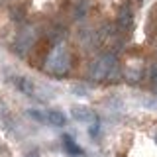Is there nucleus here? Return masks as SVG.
<instances>
[{"instance_id": "1", "label": "nucleus", "mask_w": 157, "mask_h": 157, "mask_svg": "<svg viewBox=\"0 0 157 157\" xmlns=\"http://www.w3.org/2000/svg\"><path fill=\"white\" fill-rule=\"evenodd\" d=\"M45 73L51 77H65L73 69V55L65 45H55L45 57Z\"/></svg>"}, {"instance_id": "2", "label": "nucleus", "mask_w": 157, "mask_h": 157, "mask_svg": "<svg viewBox=\"0 0 157 157\" xmlns=\"http://www.w3.org/2000/svg\"><path fill=\"white\" fill-rule=\"evenodd\" d=\"M90 77L94 81H116L120 77V65L114 53H104L90 65Z\"/></svg>"}, {"instance_id": "3", "label": "nucleus", "mask_w": 157, "mask_h": 157, "mask_svg": "<svg viewBox=\"0 0 157 157\" xmlns=\"http://www.w3.org/2000/svg\"><path fill=\"white\" fill-rule=\"evenodd\" d=\"M71 116H73V120L85 122V124L96 120V114H94V112H92L88 106H73V108H71Z\"/></svg>"}, {"instance_id": "4", "label": "nucleus", "mask_w": 157, "mask_h": 157, "mask_svg": "<svg viewBox=\"0 0 157 157\" xmlns=\"http://www.w3.org/2000/svg\"><path fill=\"white\" fill-rule=\"evenodd\" d=\"M14 85H16L18 90L24 92L26 96H36L37 94V86L33 85L29 78H26V77H14Z\"/></svg>"}, {"instance_id": "5", "label": "nucleus", "mask_w": 157, "mask_h": 157, "mask_svg": "<svg viewBox=\"0 0 157 157\" xmlns=\"http://www.w3.org/2000/svg\"><path fill=\"white\" fill-rule=\"evenodd\" d=\"M118 26H120V29H132V26H134V14H132L130 6H122L120 8V14H118Z\"/></svg>"}, {"instance_id": "6", "label": "nucleus", "mask_w": 157, "mask_h": 157, "mask_svg": "<svg viewBox=\"0 0 157 157\" xmlns=\"http://www.w3.org/2000/svg\"><path fill=\"white\" fill-rule=\"evenodd\" d=\"M61 140H63V147H65V151H67L69 155H82V153H85V151H82V147L78 145L69 134H65Z\"/></svg>"}, {"instance_id": "7", "label": "nucleus", "mask_w": 157, "mask_h": 157, "mask_svg": "<svg viewBox=\"0 0 157 157\" xmlns=\"http://www.w3.org/2000/svg\"><path fill=\"white\" fill-rule=\"evenodd\" d=\"M47 122L55 128H63L67 124V116L63 114L61 110H49L47 112Z\"/></svg>"}, {"instance_id": "8", "label": "nucleus", "mask_w": 157, "mask_h": 157, "mask_svg": "<svg viewBox=\"0 0 157 157\" xmlns=\"http://www.w3.org/2000/svg\"><path fill=\"white\" fill-rule=\"evenodd\" d=\"M149 85H151V90L157 94V63L149 67Z\"/></svg>"}, {"instance_id": "9", "label": "nucleus", "mask_w": 157, "mask_h": 157, "mask_svg": "<svg viewBox=\"0 0 157 157\" xmlns=\"http://www.w3.org/2000/svg\"><path fill=\"white\" fill-rule=\"evenodd\" d=\"M28 114L37 122H47V114H41V112H37V110H28Z\"/></svg>"}, {"instance_id": "10", "label": "nucleus", "mask_w": 157, "mask_h": 157, "mask_svg": "<svg viewBox=\"0 0 157 157\" xmlns=\"http://www.w3.org/2000/svg\"><path fill=\"white\" fill-rule=\"evenodd\" d=\"M98 132H100V122H98V118H96L94 122H90V130H88V134L94 137V136L98 134Z\"/></svg>"}, {"instance_id": "11", "label": "nucleus", "mask_w": 157, "mask_h": 157, "mask_svg": "<svg viewBox=\"0 0 157 157\" xmlns=\"http://www.w3.org/2000/svg\"><path fill=\"white\" fill-rule=\"evenodd\" d=\"M26 157H39V151H37V149H33V151H29Z\"/></svg>"}]
</instances>
